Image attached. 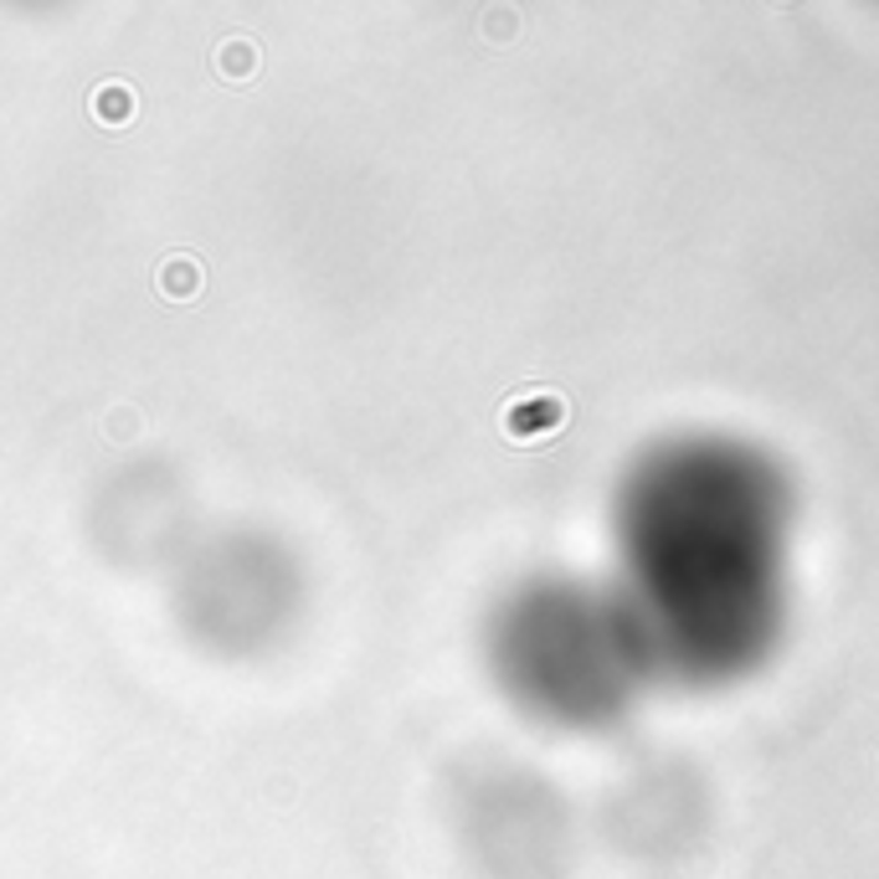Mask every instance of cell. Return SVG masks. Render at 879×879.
<instances>
[{"label":"cell","mask_w":879,"mask_h":879,"mask_svg":"<svg viewBox=\"0 0 879 879\" xmlns=\"http://www.w3.org/2000/svg\"><path fill=\"white\" fill-rule=\"evenodd\" d=\"M221 62H227V72H232V78H242V72H253V47L232 42V47H221Z\"/></svg>","instance_id":"4"},{"label":"cell","mask_w":879,"mask_h":879,"mask_svg":"<svg viewBox=\"0 0 879 879\" xmlns=\"http://www.w3.org/2000/svg\"><path fill=\"white\" fill-rule=\"evenodd\" d=\"M196 263H186V257H175L165 273H160V288H170V293H196Z\"/></svg>","instance_id":"3"},{"label":"cell","mask_w":879,"mask_h":879,"mask_svg":"<svg viewBox=\"0 0 879 879\" xmlns=\"http://www.w3.org/2000/svg\"><path fill=\"white\" fill-rule=\"evenodd\" d=\"M551 423H560V402H535V406H514L509 412V432L514 438H530V432H541Z\"/></svg>","instance_id":"2"},{"label":"cell","mask_w":879,"mask_h":879,"mask_svg":"<svg viewBox=\"0 0 879 879\" xmlns=\"http://www.w3.org/2000/svg\"><path fill=\"white\" fill-rule=\"evenodd\" d=\"M93 108H99L103 124H129L135 119V93L119 83H103L99 93H93Z\"/></svg>","instance_id":"1"}]
</instances>
